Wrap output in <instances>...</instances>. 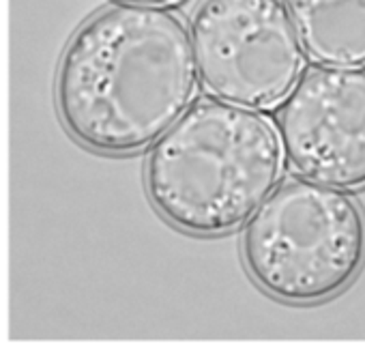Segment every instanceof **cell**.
<instances>
[{
  "instance_id": "obj_1",
  "label": "cell",
  "mask_w": 365,
  "mask_h": 359,
  "mask_svg": "<svg viewBox=\"0 0 365 359\" xmlns=\"http://www.w3.org/2000/svg\"><path fill=\"white\" fill-rule=\"evenodd\" d=\"M198 71L187 26L161 7L112 5L67 44L56 74L65 129L103 155H133L192 106Z\"/></svg>"
},
{
  "instance_id": "obj_2",
  "label": "cell",
  "mask_w": 365,
  "mask_h": 359,
  "mask_svg": "<svg viewBox=\"0 0 365 359\" xmlns=\"http://www.w3.org/2000/svg\"><path fill=\"white\" fill-rule=\"evenodd\" d=\"M284 151L262 114L202 97L146 157V192L182 233L215 237L243 226L277 188Z\"/></svg>"
},
{
  "instance_id": "obj_3",
  "label": "cell",
  "mask_w": 365,
  "mask_h": 359,
  "mask_svg": "<svg viewBox=\"0 0 365 359\" xmlns=\"http://www.w3.org/2000/svg\"><path fill=\"white\" fill-rule=\"evenodd\" d=\"M243 261L254 282L286 303L339 295L365 263V218L337 188L290 178L245 222Z\"/></svg>"
},
{
  "instance_id": "obj_4",
  "label": "cell",
  "mask_w": 365,
  "mask_h": 359,
  "mask_svg": "<svg viewBox=\"0 0 365 359\" xmlns=\"http://www.w3.org/2000/svg\"><path fill=\"white\" fill-rule=\"evenodd\" d=\"M190 39L207 93L247 110L279 106L305 67L284 0H205Z\"/></svg>"
},
{
  "instance_id": "obj_5",
  "label": "cell",
  "mask_w": 365,
  "mask_h": 359,
  "mask_svg": "<svg viewBox=\"0 0 365 359\" xmlns=\"http://www.w3.org/2000/svg\"><path fill=\"white\" fill-rule=\"evenodd\" d=\"M277 133L284 157L309 181L365 188V69L309 71L279 103Z\"/></svg>"
},
{
  "instance_id": "obj_6",
  "label": "cell",
  "mask_w": 365,
  "mask_h": 359,
  "mask_svg": "<svg viewBox=\"0 0 365 359\" xmlns=\"http://www.w3.org/2000/svg\"><path fill=\"white\" fill-rule=\"evenodd\" d=\"M301 48L324 67H365V0H288Z\"/></svg>"
},
{
  "instance_id": "obj_7",
  "label": "cell",
  "mask_w": 365,
  "mask_h": 359,
  "mask_svg": "<svg viewBox=\"0 0 365 359\" xmlns=\"http://www.w3.org/2000/svg\"><path fill=\"white\" fill-rule=\"evenodd\" d=\"M118 3L140 5V7H172V5H178L180 0H118Z\"/></svg>"
}]
</instances>
